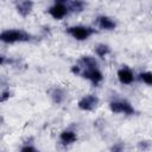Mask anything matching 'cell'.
I'll list each match as a JSON object with an SVG mask.
<instances>
[{"mask_svg":"<svg viewBox=\"0 0 152 152\" xmlns=\"http://www.w3.org/2000/svg\"><path fill=\"white\" fill-rule=\"evenodd\" d=\"M0 39L4 43H17V42H28L31 36L23 30H6L1 32Z\"/></svg>","mask_w":152,"mask_h":152,"instance_id":"obj_1","label":"cell"},{"mask_svg":"<svg viewBox=\"0 0 152 152\" xmlns=\"http://www.w3.org/2000/svg\"><path fill=\"white\" fill-rule=\"evenodd\" d=\"M66 33L77 40H86L94 33V30L87 26H71L66 28Z\"/></svg>","mask_w":152,"mask_h":152,"instance_id":"obj_2","label":"cell"},{"mask_svg":"<svg viewBox=\"0 0 152 152\" xmlns=\"http://www.w3.org/2000/svg\"><path fill=\"white\" fill-rule=\"evenodd\" d=\"M109 108L115 114H118V113H124L126 115L134 114V108L127 101H112L109 103Z\"/></svg>","mask_w":152,"mask_h":152,"instance_id":"obj_3","label":"cell"},{"mask_svg":"<svg viewBox=\"0 0 152 152\" xmlns=\"http://www.w3.org/2000/svg\"><path fill=\"white\" fill-rule=\"evenodd\" d=\"M81 75L82 77L91 81V83L94 86L99 84L102 80H103V76H102V72L97 69V68H90V69H83L81 70Z\"/></svg>","mask_w":152,"mask_h":152,"instance_id":"obj_4","label":"cell"},{"mask_svg":"<svg viewBox=\"0 0 152 152\" xmlns=\"http://www.w3.org/2000/svg\"><path fill=\"white\" fill-rule=\"evenodd\" d=\"M99 104V97L95 95H86L78 101V108L82 110H93Z\"/></svg>","mask_w":152,"mask_h":152,"instance_id":"obj_5","label":"cell"},{"mask_svg":"<svg viewBox=\"0 0 152 152\" xmlns=\"http://www.w3.org/2000/svg\"><path fill=\"white\" fill-rule=\"evenodd\" d=\"M49 14L53 18V19H56V20H61L62 18H64L65 15H66V13H68V7L65 6V5H63V4H55L53 6H51L50 8H49Z\"/></svg>","mask_w":152,"mask_h":152,"instance_id":"obj_6","label":"cell"},{"mask_svg":"<svg viewBox=\"0 0 152 152\" xmlns=\"http://www.w3.org/2000/svg\"><path fill=\"white\" fill-rule=\"evenodd\" d=\"M118 78L122 84H131L134 81V76L131 69L128 68H121L118 71Z\"/></svg>","mask_w":152,"mask_h":152,"instance_id":"obj_7","label":"cell"},{"mask_svg":"<svg viewBox=\"0 0 152 152\" xmlns=\"http://www.w3.org/2000/svg\"><path fill=\"white\" fill-rule=\"evenodd\" d=\"M33 8V2L32 0H21L17 4V11L21 17H26L31 13Z\"/></svg>","mask_w":152,"mask_h":152,"instance_id":"obj_8","label":"cell"},{"mask_svg":"<svg viewBox=\"0 0 152 152\" xmlns=\"http://www.w3.org/2000/svg\"><path fill=\"white\" fill-rule=\"evenodd\" d=\"M97 25H99L100 28H102V30H108V31L114 30V28L116 27L115 21L112 20L109 17H106V15H100V17L97 18Z\"/></svg>","mask_w":152,"mask_h":152,"instance_id":"obj_9","label":"cell"},{"mask_svg":"<svg viewBox=\"0 0 152 152\" xmlns=\"http://www.w3.org/2000/svg\"><path fill=\"white\" fill-rule=\"evenodd\" d=\"M59 139L62 141V144L64 145H69V144H72L77 140V135L75 132L72 131H63L59 135Z\"/></svg>","mask_w":152,"mask_h":152,"instance_id":"obj_10","label":"cell"},{"mask_svg":"<svg viewBox=\"0 0 152 152\" xmlns=\"http://www.w3.org/2000/svg\"><path fill=\"white\" fill-rule=\"evenodd\" d=\"M49 94H50V96H51L52 101H53L55 103H57V104L62 103V102H63V100H64V96H65V95H64L63 89H61V88H58V87L52 88V89L49 91Z\"/></svg>","mask_w":152,"mask_h":152,"instance_id":"obj_11","label":"cell"},{"mask_svg":"<svg viewBox=\"0 0 152 152\" xmlns=\"http://www.w3.org/2000/svg\"><path fill=\"white\" fill-rule=\"evenodd\" d=\"M80 64H81V68L83 69H90V68H97V62L94 57H90V56H83L81 59H80Z\"/></svg>","mask_w":152,"mask_h":152,"instance_id":"obj_12","label":"cell"},{"mask_svg":"<svg viewBox=\"0 0 152 152\" xmlns=\"http://www.w3.org/2000/svg\"><path fill=\"white\" fill-rule=\"evenodd\" d=\"M109 52H110V49H109L108 45L99 44V45L95 48V53H96L99 57H101V58H103L104 56H107Z\"/></svg>","mask_w":152,"mask_h":152,"instance_id":"obj_13","label":"cell"},{"mask_svg":"<svg viewBox=\"0 0 152 152\" xmlns=\"http://www.w3.org/2000/svg\"><path fill=\"white\" fill-rule=\"evenodd\" d=\"M69 4H70V10L74 12H81L84 8V2L82 0H72Z\"/></svg>","mask_w":152,"mask_h":152,"instance_id":"obj_14","label":"cell"},{"mask_svg":"<svg viewBox=\"0 0 152 152\" xmlns=\"http://www.w3.org/2000/svg\"><path fill=\"white\" fill-rule=\"evenodd\" d=\"M139 76H140V80H141L144 83H146V84H148V86H152V72L145 71V72H141Z\"/></svg>","mask_w":152,"mask_h":152,"instance_id":"obj_15","label":"cell"},{"mask_svg":"<svg viewBox=\"0 0 152 152\" xmlns=\"http://www.w3.org/2000/svg\"><path fill=\"white\" fill-rule=\"evenodd\" d=\"M20 150H21L23 152H36V151H37V150H36V147H33V146H31V145L23 146Z\"/></svg>","mask_w":152,"mask_h":152,"instance_id":"obj_16","label":"cell"},{"mask_svg":"<svg viewBox=\"0 0 152 152\" xmlns=\"http://www.w3.org/2000/svg\"><path fill=\"white\" fill-rule=\"evenodd\" d=\"M11 96V94H10V91H2V94H1V97H0V100H1V102H4V101H6L8 97Z\"/></svg>","mask_w":152,"mask_h":152,"instance_id":"obj_17","label":"cell"},{"mask_svg":"<svg viewBox=\"0 0 152 152\" xmlns=\"http://www.w3.org/2000/svg\"><path fill=\"white\" fill-rule=\"evenodd\" d=\"M70 1H71V0H55L56 4H63V5H65V4L70 2Z\"/></svg>","mask_w":152,"mask_h":152,"instance_id":"obj_18","label":"cell"}]
</instances>
